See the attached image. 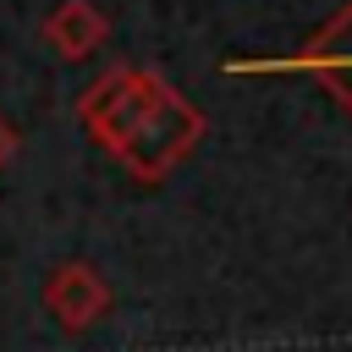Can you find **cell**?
Segmentation results:
<instances>
[{
  "label": "cell",
  "instance_id": "cell-1",
  "mask_svg": "<svg viewBox=\"0 0 352 352\" xmlns=\"http://www.w3.org/2000/svg\"><path fill=\"white\" fill-rule=\"evenodd\" d=\"M165 88H170V82H165L160 72H148V66H116V72H104L99 82H88V88L77 94V121H82V132H88L104 154H116V148L148 121V110L160 104Z\"/></svg>",
  "mask_w": 352,
  "mask_h": 352
},
{
  "label": "cell",
  "instance_id": "cell-2",
  "mask_svg": "<svg viewBox=\"0 0 352 352\" xmlns=\"http://www.w3.org/2000/svg\"><path fill=\"white\" fill-rule=\"evenodd\" d=\"M204 132H209V116H204L198 104H187L176 88H165L160 104L148 110V121H143L110 160H121V170H126L132 182H165V176L204 143Z\"/></svg>",
  "mask_w": 352,
  "mask_h": 352
},
{
  "label": "cell",
  "instance_id": "cell-3",
  "mask_svg": "<svg viewBox=\"0 0 352 352\" xmlns=\"http://www.w3.org/2000/svg\"><path fill=\"white\" fill-rule=\"evenodd\" d=\"M231 77H314L319 88H330V99L352 116V0L302 44L286 55H264V60H226Z\"/></svg>",
  "mask_w": 352,
  "mask_h": 352
},
{
  "label": "cell",
  "instance_id": "cell-4",
  "mask_svg": "<svg viewBox=\"0 0 352 352\" xmlns=\"http://www.w3.org/2000/svg\"><path fill=\"white\" fill-rule=\"evenodd\" d=\"M38 302H44V314H50L66 336H82V330H94V324L110 314L116 297H110L104 275H99L88 258H66V264H55V270L44 275Z\"/></svg>",
  "mask_w": 352,
  "mask_h": 352
},
{
  "label": "cell",
  "instance_id": "cell-5",
  "mask_svg": "<svg viewBox=\"0 0 352 352\" xmlns=\"http://www.w3.org/2000/svg\"><path fill=\"white\" fill-rule=\"evenodd\" d=\"M44 44L60 55V60H88L104 38H110V16L94 6V0H60L50 16H44Z\"/></svg>",
  "mask_w": 352,
  "mask_h": 352
},
{
  "label": "cell",
  "instance_id": "cell-6",
  "mask_svg": "<svg viewBox=\"0 0 352 352\" xmlns=\"http://www.w3.org/2000/svg\"><path fill=\"white\" fill-rule=\"evenodd\" d=\"M16 148H22V138H16V126H11L6 116H0V170H6L11 160H16Z\"/></svg>",
  "mask_w": 352,
  "mask_h": 352
}]
</instances>
